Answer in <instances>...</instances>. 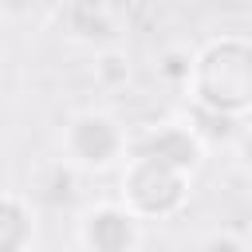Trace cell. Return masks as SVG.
<instances>
[{"label": "cell", "mask_w": 252, "mask_h": 252, "mask_svg": "<svg viewBox=\"0 0 252 252\" xmlns=\"http://www.w3.org/2000/svg\"><path fill=\"white\" fill-rule=\"evenodd\" d=\"M197 252H248V244H244L236 232L217 228V232H205V236L197 240Z\"/></svg>", "instance_id": "cell-9"}, {"label": "cell", "mask_w": 252, "mask_h": 252, "mask_svg": "<svg viewBox=\"0 0 252 252\" xmlns=\"http://www.w3.org/2000/svg\"><path fill=\"white\" fill-rule=\"evenodd\" d=\"M228 142H232V158H236V165H240L244 173H252V122H240L236 134H232Z\"/></svg>", "instance_id": "cell-10"}, {"label": "cell", "mask_w": 252, "mask_h": 252, "mask_svg": "<svg viewBox=\"0 0 252 252\" xmlns=\"http://www.w3.org/2000/svg\"><path fill=\"white\" fill-rule=\"evenodd\" d=\"M193 197V173L173 169L146 154H126L118 165V201L146 224V220H173L185 213Z\"/></svg>", "instance_id": "cell-2"}, {"label": "cell", "mask_w": 252, "mask_h": 252, "mask_svg": "<svg viewBox=\"0 0 252 252\" xmlns=\"http://www.w3.org/2000/svg\"><path fill=\"white\" fill-rule=\"evenodd\" d=\"M91 79H94L98 91H122L134 79V63L122 47H102L91 63Z\"/></svg>", "instance_id": "cell-7"}, {"label": "cell", "mask_w": 252, "mask_h": 252, "mask_svg": "<svg viewBox=\"0 0 252 252\" xmlns=\"http://www.w3.org/2000/svg\"><path fill=\"white\" fill-rule=\"evenodd\" d=\"M185 94L201 114L248 122L252 118V35L224 32L193 47V75Z\"/></svg>", "instance_id": "cell-1"}, {"label": "cell", "mask_w": 252, "mask_h": 252, "mask_svg": "<svg viewBox=\"0 0 252 252\" xmlns=\"http://www.w3.org/2000/svg\"><path fill=\"white\" fill-rule=\"evenodd\" d=\"M35 248V205L24 193L0 189V252Z\"/></svg>", "instance_id": "cell-6"}, {"label": "cell", "mask_w": 252, "mask_h": 252, "mask_svg": "<svg viewBox=\"0 0 252 252\" xmlns=\"http://www.w3.org/2000/svg\"><path fill=\"white\" fill-rule=\"evenodd\" d=\"M146 224L114 197L94 201L75 217V248L79 252H138Z\"/></svg>", "instance_id": "cell-4"}, {"label": "cell", "mask_w": 252, "mask_h": 252, "mask_svg": "<svg viewBox=\"0 0 252 252\" xmlns=\"http://www.w3.org/2000/svg\"><path fill=\"white\" fill-rule=\"evenodd\" d=\"M130 150L134 154H146V158H158L173 169H185V173H197L205 165V154H209V138L197 130V122L185 114V118H161L154 126H142L138 134H130Z\"/></svg>", "instance_id": "cell-5"}, {"label": "cell", "mask_w": 252, "mask_h": 252, "mask_svg": "<svg viewBox=\"0 0 252 252\" xmlns=\"http://www.w3.org/2000/svg\"><path fill=\"white\" fill-rule=\"evenodd\" d=\"M59 154L71 161L79 173H106L126 161L130 154V130L110 114V110H79L63 122L59 134Z\"/></svg>", "instance_id": "cell-3"}, {"label": "cell", "mask_w": 252, "mask_h": 252, "mask_svg": "<svg viewBox=\"0 0 252 252\" xmlns=\"http://www.w3.org/2000/svg\"><path fill=\"white\" fill-rule=\"evenodd\" d=\"M154 71H158V79H161L165 87L185 91V87H189V75H193V47H189V43H169V47H161Z\"/></svg>", "instance_id": "cell-8"}]
</instances>
